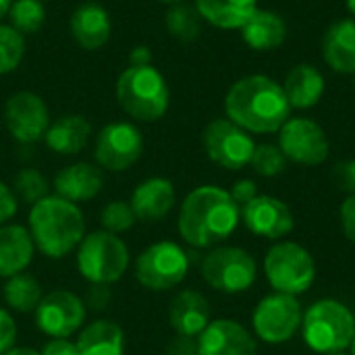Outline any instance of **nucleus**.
Segmentation results:
<instances>
[{
	"label": "nucleus",
	"mask_w": 355,
	"mask_h": 355,
	"mask_svg": "<svg viewBox=\"0 0 355 355\" xmlns=\"http://www.w3.org/2000/svg\"><path fill=\"white\" fill-rule=\"evenodd\" d=\"M241 218V208L231 193L216 185H202L187 193L179 208L177 229L193 248H214L229 239Z\"/></svg>",
	"instance_id": "nucleus-1"
},
{
	"label": "nucleus",
	"mask_w": 355,
	"mask_h": 355,
	"mask_svg": "<svg viewBox=\"0 0 355 355\" xmlns=\"http://www.w3.org/2000/svg\"><path fill=\"white\" fill-rule=\"evenodd\" d=\"M227 119L248 133H275L287 121L291 106L283 85L266 75H248L233 83L225 98Z\"/></svg>",
	"instance_id": "nucleus-2"
},
{
	"label": "nucleus",
	"mask_w": 355,
	"mask_h": 355,
	"mask_svg": "<svg viewBox=\"0 0 355 355\" xmlns=\"http://www.w3.org/2000/svg\"><path fill=\"white\" fill-rule=\"evenodd\" d=\"M27 229L40 254L60 260L75 252L85 237V216L77 204L54 193L31 206Z\"/></svg>",
	"instance_id": "nucleus-3"
},
{
	"label": "nucleus",
	"mask_w": 355,
	"mask_h": 355,
	"mask_svg": "<svg viewBox=\"0 0 355 355\" xmlns=\"http://www.w3.org/2000/svg\"><path fill=\"white\" fill-rule=\"evenodd\" d=\"M116 100L131 119L152 123L166 114L171 92L156 67L129 64L116 81Z\"/></svg>",
	"instance_id": "nucleus-4"
},
{
	"label": "nucleus",
	"mask_w": 355,
	"mask_h": 355,
	"mask_svg": "<svg viewBox=\"0 0 355 355\" xmlns=\"http://www.w3.org/2000/svg\"><path fill=\"white\" fill-rule=\"evenodd\" d=\"M75 262L81 279L89 285H114L129 270L131 254L119 235L102 229L85 233L75 250Z\"/></svg>",
	"instance_id": "nucleus-5"
},
{
	"label": "nucleus",
	"mask_w": 355,
	"mask_h": 355,
	"mask_svg": "<svg viewBox=\"0 0 355 355\" xmlns=\"http://www.w3.org/2000/svg\"><path fill=\"white\" fill-rule=\"evenodd\" d=\"M354 333V314L337 300L316 302L302 320V337L316 354H343L349 349Z\"/></svg>",
	"instance_id": "nucleus-6"
},
{
	"label": "nucleus",
	"mask_w": 355,
	"mask_h": 355,
	"mask_svg": "<svg viewBox=\"0 0 355 355\" xmlns=\"http://www.w3.org/2000/svg\"><path fill=\"white\" fill-rule=\"evenodd\" d=\"M264 272L277 293L297 297L312 287L316 279V262L304 245L295 241H279L264 258Z\"/></svg>",
	"instance_id": "nucleus-7"
},
{
	"label": "nucleus",
	"mask_w": 355,
	"mask_h": 355,
	"mask_svg": "<svg viewBox=\"0 0 355 355\" xmlns=\"http://www.w3.org/2000/svg\"><path fill=\"white\" fill-rule=\"evenodd\" d=\"M189 254L175 241H156L135 258V279L150 291H168L185 281Z\"/></svg>",
	"instance_id": "nucleus-8"
},
{
	"label": "nucleus",
	"mask_w": 355,
	"mask_h": 355,
	"mask_svg": "<svg viewBox=\"0 0 355 355\" xmlns=\"http://www.w3.org/2000/svg\"><path fill=\"white\" fill-rule=\"evenodd\" d=\"M258 277L256 260L250 252L233 245L212 248L202 260V279L220 293L235 295L248 291Z\"/></svg>",
	"instance_id": "nucleus-9"
},
{
	"label": "nucleus",
	"mask_w": 355,
	"mask_h": 355,
	"mask_svg": "<svg viewBox=\"0 0 355 355\" xmlns=\"http://www.w3.org/2000/svg\"><path fill=\"white\" fill-rule=\"evenodd\" d=\"M87 308L83 297L69 289H54L44 293L33 312L37 329L50 339H71L85 327Z\"/></svg>",
	"instance_id": "nucleus-10"
},
{
	"label": "nucleus",
	"mask_w": 355,
	"mask_h": 355,
	"mask_svg": "<svg viewBox=\"0 0 355 355\" xmlns=\"http://www.w3.org/2000/svg\"><path fill=\"white\" fill-rule=\"evenodd\" d=\"M202 146L208 158L227 171H241L248 166L256 150L252 135L229 119H214L208 123L202 133Z\"/></svg>",
	"instance_id": "nucleus-11"
},
{
	"label": "nucleus",
	"mask_w": 355,
	"mask_h": 355,
	"mask_svg": "<svg viewBox=\"0 0 355 355\" xmlns=\"http://www.w3.org/2000/svg\"><path fill=\"white\" fill-rule=\"evenodd\" d=\"M302 306L295 295L272 293L266 295L254 310L252 327L258 339L268 345L287 343L302 329Z\"/></svg>",
	"instance_id": "nucleus-12"
},
{
	"label": "nucleus",
	"mask_w": 355,
	"mask_h": 355,
	"mask_svg": "<svg viewBox=\"0 0 355 355\" xmlns=\"http://www.w3.org/2000/svg\"><path fill=\"white\" fill-rule=\"evenodd\" d=\"M144 152V137L133 123L114 121L100 129L94 146L96 164L102 171L123 173L131 168Z\"/></svg>",
	"instance_id": "nucleus-13"
},
{
	"label": "nucleus",
	"mask_w": 355,
	"mask_h": 355,
	"mask_svg": "<svg viewBox=\"0 0 355 355\" xmlns=\"http://www.w3.org/2000/svg\"><path fill=\"white\" fill-rule=\"evenodd\" d=\"M279 148L287 160L304 166L322 164L331 152L324 129L312 119H289L279 129Z\"/></svg>",
	"instance_id": "nucleus-14"
},
{
	"label": "nucleus",
	"mask_w": 355,
	"mask_h": 355,
	"mask_svg": "<svg viewBox=\"0 0 355 355\" xmlns=\"http://www.w3.org/2000/svg\"><path fill=\"white\" fill-rule=\"evenodd\" d=\"M4 123L10 137L19 144H37L50 127V112L37 94L23 89L6 100Z\"/></svg>",
	"instance_id": "nucleus-15"
},
{
	"label": "nucleus",
	"mask_w": 355,
	"mask_h": 355,
	"mask_svg": "<svg viewBox=\"0 0 355 355\" xmlns=\"http://www.w3.org/2000/svg\"><path fill=\"white\" fill-rule=\"evenodd\" d=\"M241 216L245 227L264 239H283L295 227L291 208L272 196H256L241 208Z\"/></svg>",
	"instance_id": "nucleus-16"
},
{
	"label": "nucleus",
	"mask_w": 355,
	"mask_h": 355,
	"mask_svg": "<svg viewBox=\"0 0 355 355\" xmlns=\"http://www.w3.org/2000/svg\"><path fill=\"white\" fill-rule=\"evenodd\" d=\"M198 355H258V345L243 324L218 318L198 337Z\"/></svg>",
	"instance_id": "nucleus-17"
},
{
	"label": "nucleus",
	"mask_w": 355,
	"mask_h": 355,
	"mask_svg": "<svg viewBox=\"0 0 355 355\" xmlns=\"http://www.w3.org/2000/svg\"><path fill=\"white\" fill-rule=\"evenodd\" d=\"M129 204L139 223L154 225L171 214L177 204V191L168 179L150 177L133 189Z\"/></svg>",
	"instance_id": "nucleus-18"
},
{
	"label": "nucleus",
	"mask_w": 355,
	"mask_h": 355,
	"mask_svg": "<svg viewBox=\"0 0 355 355\" xmlns=\"http://www.w3.org/2000/svg\"><path fill=\"white\" fill-rule=\"evenodd\" d=\"M54 193L73 202H89L94 200L104 187V173L98 164L92 162H73L60 168L52 181Z\"/></svg>",
	"instance_id": "nucleus-19"
},
{
	"label": "nucleus",
	"mask_w": 355,
	"mask_h": 355,
	"mask_svg": "<svg viewBox=\"0 0 355 355\" xmlns=\"http://www.w3.org/2000/svg\"><path fill=\"white\" fill-rule=\"evenodd\" d=\"M168 322L173 331L181 337L198 339L210 320V304L208 300L193 289L179 291L168 306Z\"/></svg>",
	"instance_id": "nucleus-20"
},
{
	"label": "nucleus",
	"mask_w": 355,
	"mask_h": 355,
	"mask_svg": "<svg viewBox=\"0 0 355 355\" xmlns=\"http://www.w3.org/2000/svg\"><path fill=\"white\" fill-rule=\"evenodd\" d=\"M35 245L27 227L6 223L0 227V279L25 272L35 256Z\"/></svg>",
	"instance_id": "nucleus-21"
},
{
	"label": "nucleus",
	"mask_w": 355,
	"mask_h": 355,
	"mask_svg": "<svg viewBox=\"0 0 355 355\" xmlns=\"http://www.w3.org/2000/svg\"><path fill=\"white\" fill-rule=\"evenodd\" d=\"M112 31L110 15L96 2H85L71 15V33L83 50L102 48Z\"/></svg>",
	"instance_id": "nucleus-22"
},
{
	"label": "nucleus",
	"mask_w": 355,
	"mask_h": 355,
	"mask_svg": "<svg viewBox=\"0 0 355 355\" xmlns=\"http://www.w3.org/2000/svg\"><path fill=\"white\" fill-rule=\"evenodd\" d=\"M322 56L327 64L343 75L355 73V21L343 19L329 27L322 40Z\"/></svg>",
	"instance_id": "nucleus-23"
},
{
	"label": "nucleus",
	"mask_w": 355,
	"mask_h": 355,
	"mask_svg": "<svg viewBox=\"0 0 355 355\" xmlns=\"http://www.w3.org/2000/svg\"><path fill=\"white\" fill-rule=\"evenodd\" d=\"M79 355H125V333L112 320H94L85 324L75 339Z\"/></svg>",
	"instance_id": "nucleus-24"
},
{
	"label": "nucleus",
	"mask_w": 355,
	"mask_h": 355,
	"mask_svg": "<svg viewBox=\"0 0 355 355\" xmlns=\"http://www.w3.org/2000/svg\"><path fill=\"white\" fill-rule=\"evenodd\" d=\"M89 135H92V125L87 119L79 114H67L50 123L44 141L54 154L75 156L87 146Z\"/></svg>",
	"instance_id": "nucleus-25"
},
{
	"label": "nucleus",
	"mask_w": 355,
	"mask_h": 355,
	"mask_svg": "<svg viewBox=\"0 0 355 355\" xmlns=\"http://www.w3.org/2000/svg\"><path fill=\"white\" fill-rule=\"evenodd\" d=\"M283 92L291 108H312L320 102L324 94V77L312 64H297L287 73Z\"/></svg>",
	"instance_id": "nucleus-26"
},
{
	"label": "nucleus",
	"mask_w": 355,
	"mask_h": 355,
	"mask_svg": "<svg viewBox=\"0 0 355 355\" xmlns=\"http://www.w3.org/2000/svg\"><path fill=\"white\" fill-rule=\"evenodd\" d=\"M241 33L250 48L264 52V50H275L285 42L287 25L281 19V15L272 12V10L256 8V12L241 27Z\"/></svg>",
	"instance_id": "nucleus-27"
},
{
	"label": "nucleus",
	"mask_w": 355,
	"mask_h": 355,
	"mask_svg": "<svg viewBox=\"0 0 355 355\" xmlns=\"http://www.w3.org/2000/svg\"><path fill=\"white\" fill-rule=\"evenodd\" d=\"M196 8L202 19L220 29H241L256 12L258 0H196Z\"/></svg>",
	"instance_id": "nucleus-28"
},
{
	"label": "nucleus",
	"mask_w": 355,
	"mask_h": 355,
	"mask_svg": "<svg viewBox=\"0 0 355 355\" xmlns=\"http://www.w3.org/2000/svg\"><path fill=\"white\" fill-rule=\"evenodd\" d=\"M4 304L19 314H33L44 297V289L40 281L29 272H19L10 279H6L2 287Z\"/></svg>",
	"instance_id": "nucleus-29"
},
{
	"label": "nucleus",
	"mask_w": 355,
	"mask_h": 355,
	"mask_svg": "<svg viewBox=\"0 0 355 355\" xmlns=\"http://www.w3.org/2000/svg\"><path fill=\"white\" fill-rule=\"evenodd\" d=\"M164 23L168 33L179 42H193L202 33V15L196 6H187L185 2L173 4V8L166 12Z\"/></svg>",
	"instance_id": "nucleus-30"
},
{
	"label": "nucleus",
	"mask_w": 355,
	"mask_h": 355,
	"mask_svg": "<svg viewBox=\"0 0 355 355\" xmlns=\"http://www.w3.org/2000/svg\"><path fill=\"white\" fill-rule=\"evenodd\" d=\"M8 17L10 27H15L21 35L37 33L46 21V8L42 0H12Z\"/></svg>",
	"instance_id": "nucleus-31"
},
{
	"label": "nucleus",
	"mask_w": 355,
	"mask_h": 355,
	"mask_svg": "<svg viewBox=\"0 0 355 355\" xmlns=\"http://www.w3.org/2000/svg\"><path fill=\"white\" fill-rule=\"evenodd\" d=\"M48 179L37 171V168H21L17 175H15V181H12V191L17 196V200H23L25 204L33 206L37 204L40 200H44L48 193Z\"/></svg>",
	"instance_id": "nucleus-32"
},
{
	"label": "nucleus",
	"mask_w": 355,
	"mask_h": 355,
	"mask_svg": "<svg viewBox=\"0 0 355 355\" xmlns=\"http://www.w3.org/2000/svg\"><path fill=\"white\" fill-rule=\"evenodd\" d=\"M25 54V37L10 25H0V75L15 71Z\"/></svg>",
	"instance_id": "nucleus-33"
},
{
	"label": "nucleus",
	"mask_w": 355,
	"mask_h": 355,
	"mask_svg": "<svg viewBox=\"0 0 355 355\" xmlns=\"http://www.w3.org/2000/svg\"><path fill=\"white\" fill-rule=\"evenodd\" d=\"M100 223H102V229L108 231V233H114V235H121V233H127L135 227L137 218L133 214V208L129 202H123V200H112L108 202L102 212H100Z\"/></svg>",
	"instance_id": "nucleus-34"
},
{
	"label": "nucleus",
	"mask_w": 355,
	"mask_h": 355,
	"mask_svg": "<svg viewBox=\"0 0 355 355\" xmlns=\"http://www.w3.org/2000/svg\"><path fill=\"white\" fill-rule=\"evenodd\" d=\"M250 164L262 177H277L287 168V158L279 146L262 144V146H256Z\"/></svg>",
	"instance_id": "nucleus-35"
},
{
	"label": "nucleus",
	"mask_w": 355,
	"mask_h": 355,
	"mask_svg": "<svg viewBox=\"0 0 355 355\" xmlns=\"http://www.w3.org/2000/svg\"><path fill=\"white\" fill-rule=\"evenodd\" d=\"M15 343H17V322L8 310L0 308V355L12 349Z\"/></svg>",
	"instance_id": "nucleus-36"
},
{
	"label": "nucleus",
	"mask_w": 355,
	"mask_h": 355,
	"mask_svg": "<svg viewBox=\"0 0 355 355\" xmlns=\"http://www.w3.org/2000/svg\"><path fill=\"white\" fill-rule=\"evenodd\" d=\"M112 285H89L87 293H85V308L94 310V312H102L110 306L112 302Z\"/></svg>",
	"instance_id": "nucleus-37"
},
{
	"label": "nucleus",
	"mask_w": 355,
	"mask_h": 355,
	"mask_svg": "<svg viewBox=\"0 0 355 355\" xmlns=\"http://www.w3.org/2000/svg\"><path fill=\"white\" fill-rule=\"evenodd\" d=\"M19 210V200L12 191V187H8L6 183L0 181V227L10 223L15 218Z\"/></svg>",
	"instance_id": "nucleus-38"
},
{
	"label": "nucleus",
	"mask_w": 355,
	"mask_h": 355,
	"mask_svg": "<svg viewBox=\"0 0 355 355\" xmlns=\"http://www.w3.org/2000/svg\"><path fill=\"white\" fill-rule=\"evenodd\" d=\"M335 183L341 191L354 196L355 193V160H345L335 166Z\"/></svg>",
	"instance_id": "nucleus-39"
},
{
	"label": "nucleus",
	"mask_w": 355,
	"mask_h": 355,
	"mask_svg": "<svg viewBox=\"0 0 355 355\" xmlns=\"http://www.w3.org/2000/svg\"><path fill=\"white\" fill-rule=\"evenodd\" d=\"M231 198H233V202L239 206V208H243L245 204H250L256 196H258V187H256V183L254 181H250V179H241V181H237L233 187H231Z\"/></svg>",
	"instance_id": "nucleus-40"
},
{
	"label": "nucleus",
	"mask_w": 355,
	"mask_h": 355,
	"mask_svg": "<svg viewBox=\"0 0 355 355\" xmlns=\"http://www.w3.org/2000/svg\"><path fill=\"white\" fill-rule=\"evenodd\" d=\"M341 229L345 237L355 245V193L347 196V200L341 206Z\"/></svg>",
	"instance_id": "nucleus-41"
},
{
	"label": "nucleus",
	"mask_w": 355,
	"mask_h": 355,
	"mask_svg": "<svg viewBox=\"0 0 355 355\" xmlns=\"http://www.w3.org/2000/svg\"><path fill=\"white\" fill-rule=\"evenodd\" d=\"M42 355H79L77 345L71 339H48L42 347Z\"/></svg>",
	"instance_id": "nucleus-42"
},
{
	"label": "nucleus",
	"mask_w": 355,
	"mask_h": 355,
	"mask_svg": "<svg viewBox=\"0 0 355 355\" xmlns=\"http://www.w3.org/2000/svg\"><path fill=\"white\" fill-rule=\"evenodd\" d=\"M166 355H198V339L177 335L166 345Z\"/></svg>",
	"instance_id": "nucleus-43"
},
{
	"label": "nucleus",
	"mask_w": 355,
	"mask_h": 355,
	"mask_svg": "<svg viewBox=\"0 0 355 355\" xmlns=\"http://www.w3.org/2000/svg\"><path fill=\"white\" fill-rule=\"evenodd\" d=\"M129 64H152V52L146 46H137L129 54Z\"/></svg>",
	"instance_id": "nucleus-44"
},
{
	"label": "nucleus",
	"mask_w": 355,
	"mask_h": 355,
	"mask_svg": "<svg viewBox=\"0 0 355 355\" xmlns=\"http://www.w3.org/2000/svg\"><path fill=\"white\" fill-rule=\"evenodd\" d=\"M4 355H42L37 349H31V347H12V349H8Z\"/></svg>",
	"instance_id": "nucleus-45"
},
{
	"label": "nucleus",
	"mask_w": 355,
	"mask_h": 355,
	"mask_svg": "<svg viewBox=\"0 0 355 355\" xmlns=\"http://www.w3.org/2000/svg\"><path fill=\"white\" fill-rule=\"evenodd\" d=\"M10 4H12V0H0V21H2V17H6V15H8Z\"/></svg>",
	"instance_id": "nucleus-46"
},
{
	"label": "nucleus",
	"mask_w": 355,
	"mask_h": 355,
	"mask_svg": "<svg viewBox=\"0 0 355 355\" xmlns=\"http://www.w3.org/2000/svg\"><path fill=\"white\" fill-rule=\"evenodd\" d=\"M347 8H349L352 15H355V0H347Z\"/></svg>",
	"instance_id": "nucleus-47"
},
{
	"label": "nucleus",
	"mask_w": 355,
	"mask_h": 355,
	"mask_svg": "<svg viewBox=\"0 0 355 355\" xmlns=\"http://www.w3.org/2000/svg\"><path fill=\"white\" fill-rule=\"evenodd\" d=\"M158 2H164V4H181L185 0H158Z\"/></svg>",
	"instance_id": "nucleus-48"
},
{
	"label": "nucleus",
	"mask_w": 355,
	"mask_h": 355,
	"mask_svg": "<svg viewBox=\"0 0 355 355\" xmlns=\"http://www.w3.org/2000/svg\"><path fill=\"white\" fill-rule=\"evenodd\" d=\"M349 349H352V355H355V333H354V339H352V343H349Z\"/></svg>",
	"instance_id": "nucleus-49"
},
{
	"label": "nucleus",
	"mask_w": 355,
	"mask_h": 355,
	"mask_svg": "<svg viewBox=\"0 0 355 355\" xmlns=\"http://www.w3.org/2000/svg\"><path fill=\"white\" fill-rule=\"evenodd\" d=\"M333 355H345V354H333Z\"/></svg>",
	"instance_id": "nucleus-50"
}]
</instances>
